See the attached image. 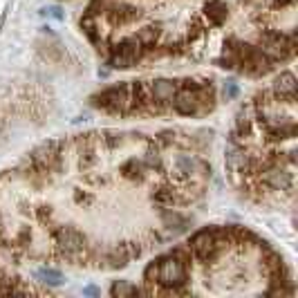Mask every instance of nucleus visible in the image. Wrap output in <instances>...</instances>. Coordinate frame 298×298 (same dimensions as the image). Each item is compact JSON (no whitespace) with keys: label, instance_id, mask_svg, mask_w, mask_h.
<instances>
[{"label":"nucleus","instance_id":"nucleus-16","mask_svg":"<svg viewBox=\"0 0 298 298\" xmlns=\"http://www.w3.org/2000/svg\"><path fill=\"white\" fill-rule=\"evenodd\" d=\"M224 94H227V99H233L235 94H238V88H235L233 83H229V86L224 88Z\"/></svg>","mask_w":298,"mask_h":298},{"label":"nucleus","instance_id":"nucleus-5","mask_svg":"<svg viewBox=\"0 0 298 298\" xmlns=\"http://www.w3.org/2000/svg\"><path fill=\"white\" fill-rule=\"evenodd\" d=\"M144 49L146 47L139 43L137 36H128V38H123V41H119L117 45H112V52H121V54L130 56L134 63H137L139 59H144Z\"/></svg>","mask_w":298,"mask_h":298},{"label":"nucleus","instance_id":"nucleus-7","mask_svg":"<svg viewBox=\"0 0 298 298\" xmlns=\"http://www.w3.org/2000/svg\"><path fill=\"white\" fill-rule=\"evenodd\" d=\"M276 97H296V76L291 72H283L276 81H274V90Z\"/></svg>","mask_w":298,"mask_h":298},{"label":"nucleus","instance_id":"nucleus-15","mask_svg":"<svg viewBox=\"0 0 298 298\" xmlns=\"http://www.w3.org/2000/svg\"><path fill=\"white\" fill-rule=\"evenodd\" d=\"M47 14L52 16V18H56V20H63V18H65L63 11H61L59 7H49V9H47Z\"/></svg>","mask_w":298,"mask_h":298},{"label":"nucleus","instance_id":"nucleus-13","mask_svg":"<svg viewBox=\"0 0 298 298\" xmlns=\"http://www.w3.org/2000/svg\"><path fill=\"white\" fill-rule=\"evenodd\" d=\"M110 294L112 296H137V294H144V289H137V287H132V285L119 280V283H115L110 287Z\"/></svg>","mask_w":298,"mask_h":298},{"label":"nucleus","instance_id":"nucleus-8","mask_svg":"<svg viewBox=\"0 0 298 298\" xmlns=\"http://www.w3.org/2000/svg\"><path fill=\"white\" fill-rule=\"evenodd\" d=\"M148 171L144 164V159H128L126 164L121 166V175L128 179V182H142L144 173Z\"/></svg>","mask_w":298,"mask_h":298},{"label":"nucleus","instance_id":"nucleus-2","mask_svg":"<svg viewBox=\"0 0 298 298\" xmlns=\"http://www.w3.org/2000/svg\"><path fill=\"white\" fill-rule=\"evenodd\" d=\"M56 245L61 247V251L74 260L76 265H83V262L90 260V249H88V238L83 235L78 229L74 227H61L56 229Z\"/></svg>","mask_w":298,"mask_h":298},{"label":"nucleus","instance_id":"nucleus-6","mask_svg":"<svg viewBox=\"0 0 298 298\" xmlns=\"http://www.w3.org/2000/svg\"><path fill=\"white\" fill-rule=\"evenodd\" d=\"M175 166H177V173H182V175H195V173H206L204 161L198 159V157H191V155H177Z\"/></svg>","mask_w":298,"mask_h":298},{"label":"nucleus","instance_id":"nucleus-4","mask_svg":"<svg viewBox=\"0 0 298 298\" xmlns=\"http://www.w3.org/2000/svg\"><path fill=\"white\" fill-rule=\"evenodd\" d=\"M179 90V81H171V78H157L148 86V92H150V110L148 112H164V103L171 101L175 97V92Z\"/></svg>","mask_w":298,"mask_h":298},{"label":"nucleus","instance_id":"nucleus-9","mask_svg":"<svg viewBox=\"0 0 298 298\" xmlns=\"http://www.w3.org/2000/svg\"><path fill=\"white\" fill-rule=\"evenodd\" d=\"M204 14H206V18H209V22H213V25H222L229 16V9H227L224 3H220V0H211V3H206Z\"/></svg>","mask_w":298,"mask_h":298},{"label":"nucleus","instance_id":"nucleus-12","mask_svg":"<svg viewBox=\"0 0 298 298\" xmlns=\"http://www.w3.org/2000/svg\"><path fill=\"white\" fill-rule=\"evenodd\" d=\"M36 278L43 280V283H47V285H61V283H63V274L56 272V269H47V267L38 269Z\"/></svg>","mask_w":298,"mask_h":298},{"label":"nucleus","instance_id":"nucleus-14","mask_svg":"<svg viewBox=\"0 0 298 298\" xmlns=\"http://www.w3.org/2000/svg\"><path fill=\"white\" fill-rule=\"evenodd\" d=\"M161 220H164L168 227H177V229H184V224H186V218L179 215L175 211H161Z\"/></svg>","mask_w":298,"mask_h":298},{"label":"nucleus","instance_id":"nucleus-10","mask_svg":"<svg viewBox=\"0 0 298 298\" xmlns=\"http://www.w3.org/2000/svg\"><path fill=\"white\" fill-rule=\"evenodd\" d=\"M159 34H161L159 25H146V27H142V30L134 34V36L139 38V43H142L144 47H148V45H155V43H157Z\"/></svg>","mask_w":298,"mask_h":298},{"label":"nucleus","instance_id":"nucleus-3","mask_svg":"<svg viewBox=\"0 0 298 298\" xmlns=\"http://www.w3.org/2000/svg\"><path fill=\"white\" fill-rule=\"evenodd\" d=\"M92 101L97 108H103L112 115H130V81L103 90Z\"/></svg>","mask_w":298,"mask_h":298},{"label":"nucleus","instance_id":"nucleus-11","mask_svg":"<svg viewBox=\"0 0 298 298\" xmlns=\"http://www.w3.org/2000/svg\"><path fill=\"white\" fill-rule=\"evenodd\" d=\"M108 63H110L112 70H128V67H132V65H134V61L130 59V56L121 54V52H110Z\"/></svg>","mask_w":298,"mask_h":298},{"label":"nucleus","instance_id":"nucleus-1","mask_svg":"<svg viewBox=\"0 0 298 298\" xmlns=\"http://www.w3.org/2000/svg\"><path fill=\"white\" fill-rule=\"evenodd\" d=\"M191 258V249L179 247L173 254L157 260L159 265V276H157V285L159 287L153 289V294H164V296H182L188 294V289L184 287L186 283V260Z\"/></svg>","mask_w":298,"mask_h":298}]
</instances>
